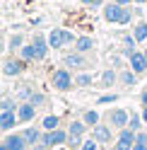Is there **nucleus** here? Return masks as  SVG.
I'll return each instance as SVG.
<instances>
[{
  "label": "nucleus",
  "instance_id": "nucleus-26",
  "mask_svg": "<svg viewBox=\"0 0 147 150\" xmlns=\"http://www.w3.org/2000/svg\"><path fill=\"white\" fill-rule=\"evenodd\" d=\"M29 102H32L34 107H41L43 102H46V97L41 95V92H32V97H29Z\"/></svg>",
  "mask_w": 147,
  "mask_h": 150
},
{
  "label": "nucleus",
  "instance_id": "nucleus-6",
  "mask_svg": "<svg viewBox=\"0 0 147 150\" xmlns=\"http://www.w3.org/2000/svg\"><path fill=\"white\" fill-rule=\"evenodd\" d=\"M85 131H87V124H85V121H72L70 128H68V133H70L68 143H70V145H82V133H85Z\"/></svg>",
  "mask_w": 147,
  "mask_h": 150
},
{
  "label": "nucleus",
  "instance_id": "nucleus-32",
  "mask_svg": "<svg viewBox=\"0 0 147 150\" xmlns=\"http://www.w3.org/2000/svg\"><path fill=\"white\" fill-rule=\"evenodd\" d=\"M108 102H116V95H104V97H99V104H108Z\"/></svg>",
  "mask_w": 147,
  "mask_h": 150
},
{
  "label": "nucleus",
  "instance_id": "nucleus-22",
  "mask_svg": "<svg viewBox=\"0 0 147 150\" xmlns=\"http://www.w3.org/2000/svg\"><path fill=\"white\" fill-rule=\"evenodd\" d=\"M140 126H142V116H137V114H130V121H128V128H133L135 133L140 131Z\"/></svg>",
  "mask_w": 147,
  "mask_h": 150
},
{
  "label": "nucleus",
  "instance_id": "nucleus-14",
  "mask_svg": "<svg viewBox=\"0 0 147 150\" xmlns=\"http://www.w3.org/2000/svg\"><path fill=\"white\" fill-rule=\"evenodd\" d=\"M22 68H24V63H22V61H17V58H12V61H7V63L3 65V73L12 78V75H20Z\"/></svg>",
  "mask_w": 147,
  "mask_h": 150
},
{
  "label": "nucleus",
  "instance_id": "nucleus-20",
  "mask_svg": "<svg viewBox=\"0 0 147 150\" xmlns=\"http://www.w3.org/2000/svg\"><path fill=\"white\" fill-rule=\"evenodd\" d=\"M135 41H147V22H137L135 29H133Z\"/></svg>",
  "mask_w": 147,
  "mask_h": 150
},
{
  "label": "nucleus",
  "instance_id": "nucleus-12",
  "mask_svg": "<svg viewBox=\"0 0 147 150\" xmlns=\"http://www.w3.org/2000/svg\"><path fill=\"white\" fill-rule=\"evenodd\" d=\"M5 145H7V150H24L27 148V140H24L22 133H12V136H7Z\"/></svg>",
  "mask_w": 147,
  "mask_h": 150
},
{
  "label": "nucleus",
  "instance_id": "nucleus-1",
  "mask_svg": "<svg viewBox=\"0 0 147 150\" xmlns=\"http://www.w3.org/2000/svg\"><path fill=\"white\" fill-rule=\"evenodd\" d=\"M48 44H51V49H63L65 44H75V34L70 29H51Z\"/></svg>",
  "mask_w": 147,
  "mask_h": 150
},
{
  "label": "nucleus",
  "instance_id": "nucleus-10",
  "mask_svg": "<svg viewBox=\"0 0 147 150\" xmlns=\"http://www.w3.org/2000/svg\"><path fill=\"white\" fill-rule=\"evenodd\" d=\"M108 119H111V124H113L116 128H125V126H128V121H130V114H128L125 109H113Z\"/></svg>",
  "mask_w": 147,
  "mask_h": 150
},
{
  "label": "nucleus",
  "instance_id": "nucleus-33",
  "mask_svg": "<svg viewBox=\"0 0 147 150\" xmlns=\"http://www.w3.org/2000/svg\"><path fill=\"white\" fill-rule=\"evenodd\" d=\"M48 148H51V145H46L43 140H41V143H36V145H34V150H48Z\"/></svg>",
  "mask_w": 147,
  "mask_h": 150
},
{
  "label": "nucleus",
  "instance_id": "nucleus-40",
  "mask_svg": "<svg viewBox=\"0 0 147 150\" xmlns=\"http://www.w3.org/2000/svg\"><path fill=\"white\" fill-rule=\"evenodd\" d=\"M133 3H147V0H133Z\"/></svg>",
  "mask_w": 147,
  "mask_h": 150
},
{
  "label": "nucleus",
  "instance_id": "nucleus-8",
  "mask_svg": "<svg viewBox=\"0 0 147 150\" xmlns=\"http://www.w3.org/2000/svg\"><path fill=\"white\" fill-rule=\"evenodd\" d=\"M36 116V107L32 102H22L20 107H17V119H20V124H27V121H32Z\"/></svg>",
  "mask_w": 147,
  "mask_h": 150
},
{
  "label": "nucleus",
  "instance_id": "nucleus-37",
  "mask_svg": "<svg viewBox=\"0 0 147 150\" xmlns=\"http://www.w3.org/2000/svg\"><path fill=\"white\" fill-rule=\"evenodd\" d=\"M113 3H118V5H123V7H125V5H130L133 0H113Z\"/></svg>",
  "mask_w": 147,
  "mask_h": 150
},
{
  "label": "nucleus",
  "instance_id": "nucleus-5",
  "mask_svg": "<svg viewBox=\"0 0 147 150\" xmlns=\"http://www.w3.org/2000/svg\"><path fill=\"white\" fill-rule=\"evenodd\" d=\"M135 145V131L133 128H121V133H118V140H116V150H133Z\"/></svg>",
  "mask_w": 147,
  "mask_h": 150
},
{
  "label": "nucleus",
  "instance_id": "nucleus-29",
  "mask_svg": "<svg viewBox=\"0 0 147 150\" xmlns=\"http://www.w3.org/2000/svg\"><path fill=\"white\" fill-rule=\"evenodd\" d=\"M82 150H99V143L94 138H89V140H85V143H82Z\"/></svg>",
  "mask_w": 147,
  "mask_h": 150
},
{
  "label": "nucleus",
  "instance_id": "nucleus-24",
  "mask_svg": "<svg viewBox=\"0 0 147 150\" xmlns=\"http://www.w3.org/2000/svg\"><path fill=\"white\" fill-rule=\"evenodd\" d=\"M135 75H137V73H133V70L121 73V82H123V85H135Z\"/></svg>",
  "mask_w": 147,
  "mask_h": 150
},
{
  "label": "nucleus",
  "instance_id": "nucleus-13",
  "mask_svg": "<svg viewBox=\"0 0 147 150\" xmlns=\"http://www.w3.org/2000/svg\"><path fill=\"white\" fill-rule=\"evenodd\" d=\"M92 49H94V39H92V36H77V39H75V51L87 53Z\"/></svg>",
  "mask_w": 147,
  "mask_h": 150
},
{
  "label": "nucleus",
  "instance_id": "nucleus-21",
  "mask_svg": "<svg viewBox=\"0 0 147 150\" xmlns=\"http://www.w3.org/2000/svg\"><path fill=\"white\" fill-rule=\"evenodd\" d=\"M82 121H85L87 126H97V124H99V111H97V109H89V111H85Z\"/></svg>",
  "mask_w": 147,
  "mask_h": 150
},
{
  "label": "nucleus",
  "instance_id": "nucleus-9",
  "mask_svg": "<svg viewBox=\"0 0 147 150\" xmlns=\"http://www.w3.org/2000/svg\"><path fill=\"white\" fill-rule=\"evenodd\" d=\"M32 44H34V49H36V61H43V58H46V53H48V49H51L48 39H46L43 34H36Z\"/></svg>",
  "mask_w": 147,
  "mask_h": 150
},
{
  "label": "nucleus",
  "instance_id": "nucleus-3",
  "mask_svg": "<svg viewBox=\"0 0 147 150\" xmlns=\"http://www.w3.org/2000/svg\"><path fill=\"white\" fill-rule=\"evenodd\" d=\"M128 58H130V70L133 73H145L147 70V58H145V51H135V49H125Z\"/></svg>",
  "mask_w": 147,
  "mask_h": 150
},
{
  "label": "nucleus",
  "instance_id": "nucleus-39",
  "mask_svg": "<svg viewBox=\"0 0 147 150\" xmlns=\"http://www.w3.org/2000/svg\"><path fill=\"white\" fill-rule=\"evenodd\" d=\"M0 150H7V145H5V143H3V145H0Z\"/></svg>",
  "mask_w": 147,
  "mask_h": 150
},
{
  "label": "nucleus",
  "instance_id": "nucleus-19",
  "mask_svg": "<svg viewBox=\"0 0 147 150\" xmlns=\"http://www.w3.org/2000/svg\"><path fill=\"white\" fill-rule=\"evenodd\" d=\"M58 124H60V119H58L56 114H48V116L41 121V128H43V131H53V128H60Z\"/></svg>",
  "mask_w": 147,
  "mask_h": 150
},
{
  "label": "nucleus",
  "instance_id": "nucleus-4",
  "mask_svg": "<svg viewBox=\"0 0 147 150\" xmlns=\"http://www.w3.org/2000/svg\"><path fill=\"white\" fill-rule=\"evenodd\" d=\"M51 80H53V87H56V90H63V92L70 90V87H72V82H75V80H72V75H70V70H65V68L56 70Z\"/></svg>",
  "mask_w": 147,
  "mask_h": 150
},
{
  "label": "nucleus",
  "instance_id": "nucleus-16",
  "mask_svg": "<svg viewBox=\"0 0 147 150\" xmlns=\"http://www.w3.org/2000/svg\"><path fill=\"white\" fill-rule=\"evenodd\" d=\"M65 65H68V68H82V65H85V56H82L80 51L68 53L65 56Z\"/></svg>",
  "mask_w": 147,
  "mask_h": 150
},
{
  "label": "nucleus",
  "instance_id": "nucleus-17",
  "mask_svg": "<svg viewBox=\"0 0 147 150\" xmlns=\"http://www.w3.org/2000/svg\"><path fill=\"white\" fill-rule=\"evenodd\" d=\"M20 58H22V61H36L34 44H24V46H22V49H20Z\"/></svg>",
  "mask_w": 147,
  "mask_h": 150
},
{
  "label": "nucleus",
  "instance_id": "nucleus-25",
  "mask_svg": "<svg viewBox=\"0 0 147 150\" xmlns=\"http://www.w3.org/2000/svg\"><path fill=\"white\" fill-rule=\"evenodd\" d=\"M102 82H104V85H113V82H116V70H104Z\"/></svg>",
  "mask_w": 147,
  "mask_h": 150
},
{
  "label": "nucleus",
  "instance_id": "nucleus-38",
  "mask_svg": "<svg viewBox=\"0 0 147 150\" xmlns=\"http://www.w3.org/2000/svg\"><path fill=\"white\" fill-rule=\"evenodd\" d=\"M142 121H145V124H147V107L142 109Z\"/></svg>",
  "mask_w": 147,
  "mask_h": 150
},
{
  "label": "nucleus",
  "instance_id": "nucleus-27",
  "mask_svg": "<svg viewBox=\"0 0 147 150\" xmlns=\"http://www.w3.org/2000/svg\"><path fill=\"white\" fill-rule=\"evenodd\" d=\"M0 111H17V104L12 99H3L0 102Z\"/></svg>",
  "mask_w": 147,
  "mask_h": 150
},
{
  "label": "nucleus",
  "instance_id": "nucleus-31",
  "mask_svg": "<svg viewBox=\"0 0 147 150\" xmlns=\"http://www.w3.org/2000/svg\"><path fill=\"white\" fill-rule=\"evenodd\" d=\"M135 143H145L147 145V133H145V131H137V133H135Z\"/></svg>",
  "mask_w": 147,
  "mask_h": 150
},
{
  "label": "nucleus",
  "instance_id": "nucleus-15",
  "mask_svg": "<svg viewBox=\"0 0 147 150\" xmlns=\"http://www.w3.org/2000/svg\"><path fill=\"white\" fill-rule=\"evenodd\" d=\"M94 140H97V143H108V140H111V131H108V126L97 124L94 126Z\"/></svg>",
  "mask_w": 147,
  "mask_h": 150
},
{
  "label": "nucleus",
  "instance_id": "nucleus-2",
  "mask_svg": "<svg viewBox=\"0 0 147 150\" xmlns=\"http://www.w3.org/2000/svg\"><path fill=\"white\" fill-rule=\"evenodd\" d=\"M68 138L70 133L68 131H63V128H53V131H46V133L41 136V140L46 145H51V148H56V145H63V143H68Z\"/></svg>",
  "mask_w": 147,
  "mask_h": 150
},
{
  "label": "nucleus",
  "instance_id": "nucleus-11",
  "mask_svg": "<svg viewBox=\"0 0 147 150\" xmlns=\"http://www.w3.org/2000/svg\"><path fill=\"white\" fill-rule=\"evenodd\" d=\"M17 111H0V131H10L17 124Z\"/></svg>",
  "mask_w": 147,
  "mask_h": 150
},
{
  "label": "nucleus",
  "instance_id": "nucleus-28",
  "mask_svg": "<svg viewBox=\"0 0 147 150\" xmlns=\"http://www.w3.org/2000/svg\"><path fill=\"white\" fill-rule=\"evenodd\" d=\"M22 46H24L22 44V34H15L12 39H10V49H22Z\"/></svg>",
  "mask_w": 147,
  "mask_h": 150
},
{
  "label": "nucleus",
  "instance_id": "nucleus-18",
  "mask_svg": "<svg viewBox=\"0 0 147 150\" xmlns=\"http://www.w3.org/2000/svg\"><path fill=\"white\" fill-rule=\"evenodd\" d=\"M22 136H24V140H27V145H36V143L41 140V133H39V128H27Z\"/></svg>",
  "mask_w": 147,
  "mask_h": 150
},
{
  "label": "nucleus",
  "instance_id": "nucleus-36",
  "mask_svg": "<svg viewBox=\"0 0 147 150\" xmlns=\"http://www.w3.org/2000/svg\"><path fill=\"white\" fill-rule=\"evenodd\" d=\"M133 150H147V145H145V143H135Z\"/></svg>",
  "mask_w": 147,
  "mask_h": 150
},
{
  "label": "nucleus",
  "instance_id": "nucleus-35",
  "mask_svg": "<svg viewBox=\"0 0 147 150\" xmlns=\"http://www.w3.org/2000/svg\"><path fill=\"white\" fill-rule=\"evenodd\" d=\"M140 102H142V107H147V90H142V95H140Z\"/></svg>",
  "mask_w": 147,
  "mask_h": 150
},
{
  "label": "nucleus",
  "instance_id": "nucleus-30",
  "mask_svg": "<svg viewBox=\"0 0 147 150\" xmlns=\"http://www.w3.org/2000/svg\"><path fill=\"white\" fill-rule=\"evenodd\" d=\"M130 22H133V12L125 7V12H123V17H121V22H118V24H130Z\"/></svg>",
  "mask_w": 147,
  "mask_h": 150
},
{
  "label": "nucleus",
  "instance_id": "nucleus-23",
  "mask_svg": "<svg viewBox=\"0 0 147 150\" xmlns=\"http://www.w3.org/2000/svg\"><path fill=\"white\" fill-rule=\"evenodd\" d=\"M75 82L80 87H87V85H92V75H87V73H80L77 78H75Z\"/></svg>",
  "mask_w": 147,
  "mask_h": 150
},
{
  "label": "nucleus",
  "instance_id": "nucleus-7",
  "mask_svg": "<svg viewBox=\"0 0 147 150\" xmlns=\"http://www.w3.org/2000/svg\"><path fill=\"white\" fill-rule=\"evenodd\" d=\"M123 12H125V7L118 5V3H108V5H104V20H106V22L118 24V22H121V17H123Z\"/></svg>",
  "mask_w": 147,
  "mask_h": 150
},
{
  "label": "nucleus",
  "instance_id": "nucleus-41",
  "mask_svg": "<svg viewBox=\"0 0 147 150\" xmlns=\"http://www.w3.org/2000/svg\"><path fill=\"white\" fill-rule=\"evenodd\" d=\"M145 58H147V51H145Z\"/></svg>",
  "mask_w": 147,
  "mask_h": 150
},
{
  "label": "nucleus",
  "instance_id": "nucleus-34",
  "mask_svg": "<svg viewBox=\"0 0 147 150\" xmlns=\"http://www.w3.org/2000/svg\"><path fill=\"white\" fill-rule=\"evenodd\" d=\"M80 3H82V5H99L102 0H80Z\"/></svg>",
  "mask_w": 147,
  "mask_h": 150
}]
</instances>
